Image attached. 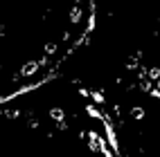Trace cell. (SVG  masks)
Listing matches in <instances>:
<instances>
[{
    "label": "cell",
    "instance_id": "1",
    "mask_svg": "<svg viewBox=\"0 0 160 157\" xmlns=\"http://www.w3.org/2000/svg\"><path fill=\"white\" fill-rule=\"evenodd\" d=\"M38 67H41L38 61H29V63H25V67L20 70V76H32V74H36Z\"/></svg>",
    "mask_w": 160,
    "mask_h": 157
},
{
    "label": "cell",
    "instance_id": "2",
    "mask_svg": "<svg viewBox=\"0 0 160 157\" xmlns=\"http://www.w3.org/2000/svg\"><path fill=\"white\" fill-rule=\"evenodd\" d=\"M63 117H66L63 108H52V110H50V119H52V121H59V123H63Z\"/></svg>",
    "mask_w": 160,
    "mask_h": 157
},
{
    "label": "cell",
    "instance_id": "3",
    "mask_svg": "<svg viewBox=\"0 0 160 157\" xmlns=\"http://www.w3.org/2000/svg\"><path fill=\"white\" fill-rule=\"evenodd\" d=\"M95 25H97V14H95V9H90V16H88V23H86V34H90L95 29Z\"/></svg>",
    "mask_w": 160,
    "mask_h": 157
},
{
    "label": "cell",
    "instance_id": "4",
    "mask_svg": "<svg viewBox=\"0 0 160 157\" xmlns=\"http://www.w3.org/2000/svg\"><path fill=\"white\" fill-rule=\"evenodd\" d=\"M90 99L97 103V106H104L106 103V99H104V92H99V90H90Z\"/></svg>",
    "mask_w": 160,
    "mask_h": 157
},
{
    "label": "cell",
    "instance_id": "5",
    "mask_svg": "<svg viewBox=\"0 0 160 157\" xmlns=\"http://www.w3.org/2000/svg\"><path fill=\"white\" fill-rule=\"evenodd\" d=\"M86 112L90 114V117H92V119H99V121H102V117H104V114H102V112H99L97 108H95V106H90V103H88V106H86Z\"/></svg>",
    "mask_w": 160,
    "mask_h": 157
},
{
    "label": "cell",
    "instance_id": "6",
    "mask_svg": "<svg viewBox=\"0 0 160 157\" xmlns=\"http://www.w3.org/2000/svg\"><path fill=\"white\" fill-rule=\"evenodd\" d=\"M149 79H151L153 83H158V81H160V67H158V65L149 67Z\"/></svg>",
    "mask_w": 160,
    "mask_h": 157
},
{
    "label": "cell",
    "instance_id": "7",
    "mask_svg": "<svg viewBox=\"0 0 160 157\" xmlns=\"http://www.w3.org/2000/svg\"><path fill=\"white\" fill-rule=\"evenodd\" d=\"M140 90L149 94V92L153 90V81H151V79H144V81H140Z\"/></svg>",
    "mask_w": 160,
    "mask_h": 157
},
{
    "label": "cell",
    "instance_id": "8",
    "mask_svg": "<svg viewBox=\"0 0 160 157\" xmlns=\"http://www.w3.org/2000/svg\"><path fill=\"white\" fill-rule=\"evenodd\" d=\"M79 18H81V9L79 7H72L70 9V23H79Z\"/></svg>",
    "mask_w": 160,
    "mask_h": 157
},
{
    "label": "cell",
    "instance_id": "9",
    "mask_svg": "<svg viewBox=\"0 0 160 157\" xmlns=\"http://www.w3.org/2000/svg\"><path fill=\"white\" fill-rule=\"evenodd\" d=\"M131 117H133V119H138V121L144 119V108H133V110H131Z\"/></svg>",
    "mask_w": 160,
    "mask_h": 157
},
{
    "label": "cell",
    "instance_id": "10",
    "mask_svg": "<svg viewBox=\"0 0 160 157\" xmlns=\"http://www.w3.org/2000/svg\"><path fill=\"white\" fill-rule=\"evenodd\" d=\"M57 49H59V45H57V43H48L43 52H45V56H52V54H54Z\"/></svg>",
    "mask_w": 160,
    "mask_h": 157
},
{
    "label": "cell",
    "instance_id": "11",
    "mask_svg": "<svg viewBox=\"0 0 160 157\" xmlns=\"http://www.w3.org/2000/svg\"><path fill=\"white\" fill-rule=\"evenodd\" d=\"M149 97H151V99H156V101H160V90H158V88H153L151 92H149Z\"/></svg>",
    "mask_w": 160,
    "mask_h": 157
},
{
    "label": "cell",
    "instance_id": "12",
    "mask_svg": "<svg viewBox=\"0 0 160 157\" xmlns=\"http://www.w3.org/2000/svg\"><path fill=\"white\" fill-rule=\"evenodd\" d=\"M156 88H158V90H160V81H158V83H156Z\"/></svg>",
    "mask_w": 160,
    "mask_h": 157
}]
</instances>
